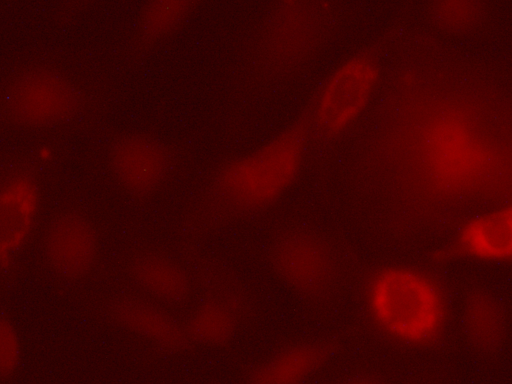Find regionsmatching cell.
I'll list each match as a JSON object with an SVG mask.
<instances>
[{
	"label": "cell",
	"instance_id": "cell-13",
	"mask_svg": "<svg viewBox=\"0 0 512 384\" xmlns=\"http://www.w3.org/2000/svg\"><path fill=\"white\" fill-rule=\"evenodd\" d=\"M127 272L143 295L165 306L183 305L192 295L190 272L161 250L143 248L134 252L128 259Z\"/></svg>",
	"mask_w": 512,
	"mask_h": 384
},
{
	"label": "cell",
	"instance_id": "cell-1",
	"mask_svg": "<svg viewBox=\"0 0 512 384\" xmlns=\"http://www.w3.org/2000/svg\"><path fill=\"white\" fill-rule=\"evenodd\" d=\"M311 142L305 107L260 145L221 162L184 216L183 235L199 238L269 210L297 181Z\"/></svg>",
	"mask_w": 512,
	"mask_h": 384
},
{
	"label": "cell",
	"instance_id": "cell-11",
	"mask_svg": "<svg viewBox=\"0 0 512 384\" xmlns=\"http://www.w3.org/2000/svg\"><path fill=\"white\" fill-rule=\"evenodd\" d=\"M43 254L59 277L78 280L87 276L100 254V237L95 224L79 211L57 214L45 229Z\"/></svg>",
	"mask_w": 512,
	"mask_h": 384
},
{
	"label": "cell",
	"instance_id": "cell-15",
	"mask_svg": "<svg viewBox=\"0 0 512 384\" xmlns=\"http://www.w3.org/2000/svg\"><path fill=\"white\" fill-rule=\"evenodd\" d=\"M329 347L316 340L287 344L254 363L243 374L252 384H294L314 375L328 358Z\"/></svg>",
	"mask_w": 512,
	"mask_h": 384
},
{
	"label": "cell",
	"instance_id": "cell-12",
	"mask_svg": "<svg viewBox=\"0 0 512 384\" xmlns=\"http://www.w3.org/2000/svg\"><path fill=\"white\" fill-rule=\"evenodd\" d=\"M107 314L115 325L163 352L178 354L193 346L184 320L145 295L117 296L109 302Z\"/></svg>",
	"mask_w": 512,
	"mask_h": 384
},
{
	"label": "cell",
	"instance_id": "cell-3",
	"mask_svg": "<svg viewBox=\"0 0 512 384\" xmlns=\"http://www.w3.org/2000/svg\"><path fill=\"white\" fill-rule=\"evenodd\" d=\"M332 15L327 0H274L250 48L254 77L274 83L299 71L321 47Z\"/></svg>",
	"mask_w": 512,
	"mask_h": 384
},
{
	"label": "cell",
	"instance_id": "cell-6",
	"mask_svg": "<svg viewBox=\"0 0 512 384\" xmlns=\"http://www.w3.org/2000/svg\"><path fill=\"white\" fill-rule=\"evenodd\" d=\"M381 61L372 49L343 60L306 105L313 139H334L362 117L381 79Z\"/></svg>",
	"mask_w": 512,
	"mask_h": 384
},
{
	"label": "cell",
	"instance_id": "cell-9",
	"mask_svg": "<svg viewBox=\"0 0 512 384\" xmlns=\"http://www.w3.org/2000/svg\"><path fill=\"white\" fill-rule=\"evenodd\" d=\"M201 280L206 289L184 320L192 345L220 348L236 336L250 311L244 287L219 267L207 268Z\"/></svg>",
	"mask_w": 512,
	"mask_h": 384
},
{
	"label": "cell",
	"instance_id": "cell-7",
	"mask_svg": "<svg viewBox=\"0 0 512 384\" xmlns=\"http://www.w3.org/2000/svg\"><path fill=\"white\" fill-rule=\"evenodd\" d=\"M109 170L118 186L135 200H147L161 190L176 162L173 146L145 131H123L106 147Z\"/></svg>",
	"mask_w": 512,
	"mask_h": 384
},
{
	"label": "cell",
	"instance_id": "cell-14",
	"mask_svg": "<svg viewBox=\"0 0 512 384\" xmlns=\"http://www.w3.org/2000/svg\"><path fill=\"white\" fill-rule=\"evenodd\" d=\"M451 252L482 262L509 261L512 256L511 205H500L467 219L455 234Z\"/></svg>",
	"mask_w": 512,
	"mask_h": 384
},
{
	"label": "cell",
	"instance_id": "cell-5",
	"mask_svg": "<svg viewBox=\"0 0 512 384\" xmlns=\"http://www.w3.org/2000/svg\"><path fill=\"white\" fill-rule=\"evenodd\" d=\"M488 131L463 109L438 112L420 138L424 167L448 192H464L488 176L496 160Z\"/></svg>",
	"mask_w": 512,
	"mask_h": 384
},
{
	"label": "cell",
	"instance_id": "cell-8",
	"mask_svg": "<svg viewBox=\"0 0 512 384\" xmlns=\"http://www.w3.org/2000/svg\"><path fill=\"white\" fill-rule=\"evenodd\" d=\"M266 256L275 276L300 296H321L334 281V256L326 242L308 229L287 227L276 232Z\"/></svg>",
	"mask_w": 512,
	"mask_h": 384
},
{
	"label": "cell",
	"instance_id": "cell-17",
	"mask_svg": "<svg viewBox=\"0 0 512 384\" xmlns=\"http://www.w3.org/2000/svg\"><path fill=\"white\" fill-rule=\"evenodd\" d=\"M463 327L470 341L483 350H494L505 333L502 307L495 296L486 291L472 293L462 312Z\"/></svg>",
	"mask_w": 512,
	"mask_h": 384
},
{
	"label": "cell",
	"instance_id": "cell-2",
	"mask_svg": "<svg viewBox=\"0 0 512 384\" xmlns=\"http://www.w3.org/2000/svg\"><path fill=\"white\" fill-rule=\"evenodd\" d=\"M375 326L392 340L413 347L434 343L447 322V301L439 283L407 266H387L375 272L365 291Z\"/></svg>",
	"mask_w": 512,
	"mask_h": 384
},
{
	"label": "cell",
	"instance_id": "cell-19",
	"mask_svg": "<svg viewBox=\"0 0 512 384\" xmlns=\"http://www.w3.org/2000/svg\"><path fill=\"white\" fill-rule=\"evenodd\" d=\"M20 354V340L15 326L7 317L0 316V378L14 375Z\"/></svg>",
	"mask_w": 512,
	"mask_h": 384
},
{
	"label": "cell",
	"instance_id": "cell-18",
	"mask_svg": "<svg viewBox=\"0 0 512 384\" xmlns=\"http://www.w3.org/2000/svg\"><path fill=\"white\" fill-rule=\"evenodd\" d=\"M486 14V0H430L428 5L433 25L451 35H466L477 30Z\"/></svg>",
	"mask_w": 512,
	"mask_h": 384
},
{
	"label": "cell",
	"instance_id": "cell-10",
	"mask_svg": "<svg viewBox=\"0 0 512 384\" xmlns=\"http://www.w3.org/2000/svg\"><path fill=\"white\" fill-rule=\"evenodd\" d=\"M38 165L27 159L0 177V269H9L26 245L40 206Z\"/></svg>",
	"mask_w": 512,
	"mask_h": 384
},
{
	"label": "cell",
	"instance_id": "cell-16",
	"mask_svg": "<svg viewBox=\"0 0 512 384\" xmlns=\"http://www.w3.org/2000/svg\"><path fill=\"white\" fill-rule=\"evenodd\" d=\"M201 0H145L137 16L132 49L145 53L172 35Z\"/></svg>",
	"mask_w": 512,
	"mask_h": 384
},
{
	"label": "cell",
	"instance_id": "cell-4",
	"mask_svg": "<svg viewBox=\"0 0 512 384\" xmlns=\"http://www.w3.org/2000/svg\"><path fill=\"white\" fill-rule=\"evenodd\" d=\"M88 96L70 75L46 62H32L0 87V128L46 130L79 118Z\"/></svg>",
	"mask_w": 512,
	"mask_h": 384
}]
</instances>
